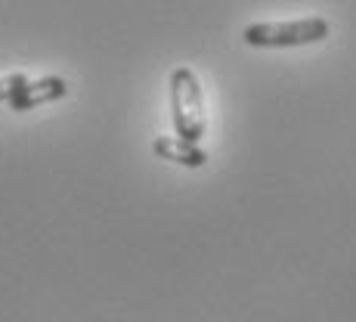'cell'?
Instances as JSON below:
<instances>
[{"label": "cell", "instance_id": "4", "mask_svg": "<svg viewBox=\"0 0 356 322\" xmlns=\"http://www.w3.org/2000/svg\"><path fill=\"white\" fill-rule=\"evenodd\" d=\"M152 152L161 161H174V164H183V168H204L208 164V152L198 143L183 140V136H159L152 143Z\"/></svg>", "mask_w": 356, "mask_h": 322}, {"label": "cell", "instance_id": "3", "mask_svg": "<svg viewBox=\"0 0 356 322\" xmlns=\"http://www.w3.org/2000/svg\"><path fill=\"white\" fill-rule=\"evenodd\" d=\"M65 93H68L65 78L47 74V78H40V81H25V84L16 90V97L6 102V106H10L13 112H29V108H38V106H47V102L63 99Z\"/></svg>", "mask_w": 356, "mask_h": 322}, {"label": "cell", "instance_id": "1", "mask_svg": "<svg viewBox=\"0 0 356 322\" xmlns=\"http://www.w3.org/2000/svg\"><path fill=\"white\" fill-rule=\"evenodd\" d=\"M332 25L323 16L291 19V22H254L242 31V40L257 50H289V47L319 44L328 38Z\"/></svg>", "mask_w": 356, "mask_h": 322}, {"label": "cell", "instance_id": "5", "mask_svg": "<svg viewBox=\"0 0 356 322\" xmlns=\"http://www.w3.org/2000/svg\"><path fill=\"white\" fill-rule=\"evenodd\" d=\"M25 74L16 72V74H6V78H0V102H10L13 97H16V90L25 84Z\"/></svg>", "mask_w": 356, "mask_h": 322}, {"label": "cell", "instance_id": "2", "mask_svg": "<svg viewBox=\"0 0 356 322\" xmlns=\"http://www.w3.org/2000/svg\"><path fill=\"white\" fill-rule=\"evenodd\" d=\"M170 118H174L177 136L198 143L204 136L208 118H204V97L195 72L186 65L170 72Z\"/></svg>", "mask_w": 356, "mask_h": 322}]
</instances>
